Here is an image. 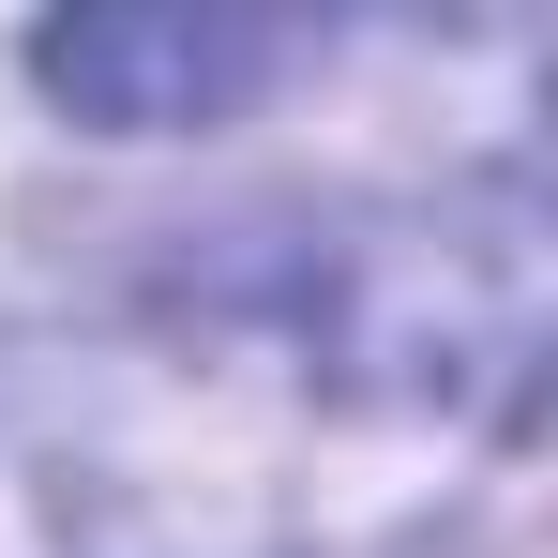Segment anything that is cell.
Instances as JSON below:
<instances>
[{"label": "cell", "instance_id": "1", "mask_svg": "<svg viewBox=\"0 0 558 558\" xmlns=\"http://www.w3.org/2000/svg\"><path fill=\"white\" fill-rule=\"evenodd\" d=\"M257 61H272V31H227V15H76V31H46V76L92 121H121V136L211 121Z\"/></svg>", "mask_w": 558, "mask_h": 558}]
</instances>
